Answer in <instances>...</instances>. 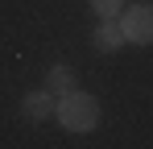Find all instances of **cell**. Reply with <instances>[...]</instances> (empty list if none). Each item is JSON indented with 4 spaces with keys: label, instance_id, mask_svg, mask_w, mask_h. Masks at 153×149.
Here are the masks:
<instances>
[{
    "label": "cell",
    "instance_id": "cell-5",
    "mask_svg": "<svg viewBox=\"0 0 153 149\" xmlns=\"http://www.w3.org/2000/svg\"><path fill=\"white\" fill-rule=\"evenodd\" d=\"M46 91H54V95L75 91V71H71V66H50V74H46Z\"/></svg>",
    "mask_w": 153,
    "mask_h": 149
},
{
    "label": "cell",
    "instance_id": "cell-6",
    "mask_svg": "<svg viewBox=\"0 0 153 149\" xmlns=\"http://www.w3.org/2000/svg\"><path fill=\"white\" fill-rule=\"evenodd\" d=\"M91 8H95V17H120L124 0H91Z\"/></svg>",
    "mask_w": 153,
    "mask_h": 149
},
{
    "label": "cell",
    "instance_id": "cell-4",
    "mask_svg": "<svg viewBox=\"0 0 153 149\" xmlns=\"http://www.w3.org/2000/svg\"><path fill=\"white\" fill-rule=\"evenodd\" d=\"M54 108H58L54 91H33V95H25V116L29 120H50Z\"/></svg>",
    "mask_w": 153,
    "mask_h": 149
},
{
    "label": "cell",
    "instance_id": "cell-2",
    "mask_svg": "<svg viewBox=\"0 0 153 149\" xmlns=\"http://www.w3.org/2000/svg\"><path fill=\"white\" fill-rule=\"evenodd\" d=\"M124 42L132 46H153V4H137L124 13Z\"/></svg>",
    "mask_w": 153,
    "mask_h": 149
},
{
    "label": "cell",
    "instance_id": "cell-3",
    "mask_svg": "<svg viewBox=\"0 0 153 149\" xmlns=\"http://www.w3.org/2000/svg\"><path fill=\"white\" fill-rule=\"evenodd\" d=\"M91 42H95V50H103V54L120 50V46H124V25H120V17H100Z\"/></svg>",
    "mask_w": 153,
    "mask_h": 149
},
{
    "label": "cell",
    "instance_id": "cell-1",
    "mask_svg": "<svg viewBox=\"0 0 153 149\" xmlns=\"http://www.w3.org/2000/svg\"><path fill=\"white\" fill-rule=\"evenodd\" d=\"M58 120L66 124L71 133H91L95 124H100V104L95 95H87V91H66V95H58Z\"/></svg>",
    "mask_w": 153,
    "mask_h": 149
}]
</instances>
